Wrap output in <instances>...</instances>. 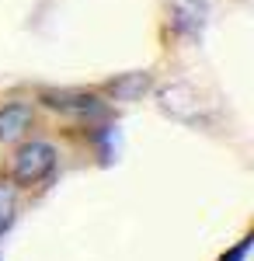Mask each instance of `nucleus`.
Listing matches in <instances>:
<instances>
[{
  "mask_svg": "<svg viewBox=\"0 0 254 261\" xmlns=\"http://www.w3.org/2000/svg\"><path fill=\"white\" fill-rule=\"evenodd\" d=\"M56 167V150L49 143H24L14 157V181L21 185H35Z\"/></svg>",
  "mask_w": 254,
  "mask_h": 261,
  "instance_id": "nucleus-1",
  "label": "nucleus"
},
{
  "mask_svg": "<svg viewBox=\"0 0 254 261\" xmlns=\"http://www.w3.org/2000/svg\"><path fill=\"white\" fill-rule=\"evenodd\" d=\"M171 14H174V28L185 35H195L206 21V0H174L171 4Z\"/></svg>",
  "mask_w": 254,
  "mask_h": 261,
  "instance_id": "nucleus-2",
  "label": "nucleus"
},
{
  "mask_svg": "<svg viewBox=\"0 0 254 261\" xmlns=\"http://www.w3.org/2000/svg\"><path fill=\"white\" fill-rule=\"evenodd\" d=\"M32 125V108L28 105H7L0 112V140L11 143V140H21Z\"/></svg>",
  "mask_w": 254,
  "mask_h": 261,
  "instance_id": "nucleus-3",
  "label": "nucleus"
},
{
  "mask_svg": "<svg viewBox=\"0 0 254 261\" xmlns=\"http://www.w3.org/2000/svg\"><path fill=\"white\" fill-rule=\"evenodd\" d=\"M146 84H150L146 73H129L125 81L112 84V94H115V98H136L139 91H146Z\"/></svg>",
  "mask_w": 254,
  "mask_h": 261,
  "instance_id": "nucleus-4",
  "label": "nucleus"
},
{
  "mask_svg": "<svg viewBox=\"0 0 254 261\" xmlns=\"http://www.w3.org/2000/svg\"><path fill=\"white\" fill-rule=\"evenodd\" d=\"M11 220H14V188L0 185V233L11 226Z\"/></svg>",
  "mask_w": 254,
  "mask_h": 261,
  "instance_id": "nucleus-5",
  "label": "nucleus"
}]
</instances>
